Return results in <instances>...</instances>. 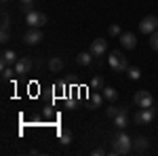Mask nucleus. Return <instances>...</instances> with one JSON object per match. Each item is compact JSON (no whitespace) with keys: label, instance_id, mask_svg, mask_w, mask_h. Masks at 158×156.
I'll list each match as a JSON object with an SVG mask.
<instances>
[{"label":"nucleus","instance_id":"nucleus-30","mask_svg":"<svg viewBox=\"0 0 158 156\" xmlns=\"http://www.w3.org/2000/svg\"><path fill=\"white\" fill-rule=\"evenodd\" d=\"M2 2H6V0H2Z\"/></svg>","mask_w":158,"mask_h":156},{"label":"nucleus","instance_id":"nucleus-12","mask_svg":"<svg viewBox=\"0 0 158 156\" xmlns=\"http://www.w3.org/2000/svg\"><path fill=\"white\" fill-rule=\"evenodd\" d=\"M30 68H32L30 57H23V59H19L17 63H15V72H17V74H27V72H30Z\"/></svg>","mask_w":158,"mask_h":156},{"label":"nucleus","instance_id":"nucleus-27","mask_svg":"<svg viewBox=\"0 0 158 156\" xmlns=\"http://www.w3.org/2000/svg\"><path fill=\"white\" fill-rule=\"evenodd\" d=\"M21 11H23L25 15H27V13L32 11V4H21Z\"/></svg>","mask_w":158,"mask_h":156},{"label":"nucleus","instance_id":"nucleus-17","mask_svg":"<svg viewBox=\"0 0 158 156\" xmlns=\"http://www.w3.org/2000/svg\"><path fill=\"white\" fill-rule=\"evenodd\" d=\"M103 99H106V97H103V93H101V95H99V93H93V95H91V99H89V103H86V106H89V108H99Z\"/></svg>","mask_w":158,"mask_h":156},{"label":"nucleus","instance_id":"nucleus-15","mask_svg":"<svg viewBox=\"0 0 158 156\" xmlns=\"http://www.w3.org/2000/svg\"><path fill=\"white\" fill-rule=\"evenodd\" d=\"M93 57H95V55H93L91 51H86V53H80V55L76 57V61H78L80 65H91V61H93Z\"/></svg>","mask_w":158,"mask_h":156},{"label":"nucleus","instance_id":"nucleus-23","mask_svg":"<svg viewBox=\"0 0 158 156\" xmlns=\"http://www.w3.org/2000/svg\"><path fill=\"white\" fill-rule=\"evenodd\" d=\"M150 47L154 48V51H158V30L154 34H150Z\"/></svg>","mask_w":158,"mask_h":156},{"label":"nucleus","instance_id":"nucleus-20","mask_svg":"<svg viewBox=\"0 0 158 156\" xmlns=\"http://www.w3.org/2000/svg\"><path fill=\"white\" fill-rule=\"evenodd\" d=\"M127 74H129V78H131V80H139V78H141V70H139V68H129V70H127Z\"/></svg>","mask_w":158,"mask_h":156},{"label":"nucleus","instance_id":"nucleus-2","mask_svg":"<svg viewBox=\"0 0 158 156\" xmlns=\"http://www.w3.org/2000/svg\"><path fill=\"white\" fill-rule=\"evenodd\" d=\"M108 63L110 68L114 70V72H124V70H129V61L124 57V53L122 51H112L108 57Z\"/></svg>","mask_w":158,"mask_h":156},{"label":"nucleus","instance_id":"nucleus-5","mask_svg":"<svg viewBox=\"0 0 158 156\" xmlns=\"http://www.w3.org/2000/svg\"><path fill=\"white\" fill-rule=\"evenodd\" d=\"M135 106L139 108H152L154 106V97L150 91H137L135 93Z\"/></svg>","mask_w":158,"mask_h":156},{"label":"nucleus","instance_id":"nucleus-24","mask_svg":"<svg viewBox=\"0 0 158 156\" xmlns=\"http://www.w3.org/2000/svg\"><path fill=\"white\" fill-rule=\"evenodd\" d=\"M13 74H17L13 68H4V70H2V80H11Z\"/></svg>","mask_w":158,"mask_h":156},{"label":"nucleus","instance_id":"nucleus-9","mask_svg":"<svg viewBox=\"0 0 158 156\" xmlns=\"http://www.w3.org/2000/svg\"><path fill=\"white\" fill-rule=\"evenodd\" d=\"M118 38H120V44L124 48H135L137 47V38H135L133 32H122Z\"/></svg>","mask_w":158,"mask_h":156},{"label":"nucleus","instance_id":"nucleus-28","mask_svg":"<svg viewBox=\"0 0 158 156\" xmlns=\"http://www.w3.org/2000/svg\"><path fill=\"white\" fill-rule=\"evenodd\" d=\"M93 154H95V156H101V154H106V152H103L101 148H97V150H93Z\"/></svg>","mask_w":158,"mask_h":156},{"label":"nucleus","instance_id":"nucleus-10","mask_svg":"<svg viewBox=\"0 0 158 156\" xmlns=\"http://www.w3.org/2000/svg\"><path fill=\"white\" fill-rule=\"evenodd\" d=\"M17 55H15V51H4L2 53V61H0V68L4 70V68H9L11 63H17Z\"/></svg>","mask_w":158,"mask_h":156},{"label":"nucleus","instance_id":"nucleus-25","mask_svg":"<svg viewBox=\"0 0 158 156\" xmlns=\"http://www.w3.org/2000/svg\"><path fill=\"white\" fill-rule=\"evenodd\" d=\"M9 30H2V34H0V42H2V44H6V42H9Z\"/></svg>","mask_w":158,"mask_h":156},{"label":"nucleus","instance_id":"nucleus-8","mask_svg":"<svg viewBox=\"0 0 158 156\" xmlns=\"http://www.w3.org/2000/svg\"><path fill=\"white\" fill-rule=\"evenodd\" d=\"M89 51H91L95 57H101V55L108 51V42H106L103 38H97V40H93V42H91V48H89Z\"/></svg>","mask_w":158,"mask_h":156},{"label":"nucleus","instance_id":"nucleus-14","mask_svg":"<svg viewBox=\"0 0 158 156\" xmlns=\"http://www.w3.org/2000/svg\"><path fill=\"white\" fill-rule=\"evenodd\" d=\"M49 70H51L53 74L61 72V70H63V61H61L59 57H53V59H49Z\"/></svg>","mask_w":158,"mask_h":156},{"label":"nucleus","instance_id":"nucleus-4","mask_svg":"<svg viewBox=\"0 0 158 156\" xmlns=\"http://www.w3.org/2000/svg\"><path fill=\"white\" fill-rule=\"evenodd\" d=\"M25 21L30 27H42V25H47V15L40 11H30L25 15Z\"/></svg>","mask_w":158,"mask_h":156},{"label":"nucleus","instance_id":"nucleus-1","mask_svg":"<svg viewBox=\"0 0 158 156\" xmlns=\"http://www.w3.org/2000/svg\"><path fill=\"white\" fill-rule=\"evenodd\" d=\"M131 145H133L131 137L124 133V129H120V131L114 135V139H112V154L127 156L129 152H131Z\"/></svg>","mask_w":158,"mask_h":156},{"label":"nucleus","instance_id":"nucleus-11","mask_svg":"<svg viewBox=\"0 0 158 156\" xmlns=\"http://www.w3.org/2000/svg\"><path fill=\"white\" fill-rule=\"evenodd\" d=\"M114 124H116L118 129H127V127H129V108L122 110L120 114L114 118Z\"/></svg>","mask_w":158,"mask_h":156},{"label":"nucleus","instance_id":"nucleus-29","mask_svg":"<svg viewBox=\"0 0 158 156\" xmlns=\"http://www.w3.org/2000/svg\"><path fill=\"white\" fill-rule=\"evenodd\" d=\"M19 2H21V4H32L34 0H19Z\"/></svg>","mask_w":158,"mask_h":156},{"label":"nucleus","instance_id":"nucleus-16","mask_svg":"<svg viewBox=\"0 0 158 156\" xmlns=\"http://www.w3.org/2000/svg\"><path fill=\"white\" fill-rule=\"evenodd\" d=\"M101 93H103V97H106L108 101H116V99H118V93H116V89H114V86H103V89H101Z\"/></svg>","mask_w":158,"mask_h":156},{"label":"nucleus","instance_id":"nucleus-18","mask_svg":"<svg viewBox=\"0 0 158 156\" xmlns=\"http://www.w3.org/2000/svg\"><path fill=\"white\" fill-rule=\"evenodd\" d=\"M59 139H61V144H63V145L72 144V133L68 131V129H63V131H59Z\"/></svg>","mask_w":158,"mask_h":156},{"label":"nucleus","instance_id":"nucleus-21","mask_svg":"<svg viewBox=\"0 0 158 156\" xmlns=\"http://www.w3.org/2000/svg\"><path fill=\"white\" fill-rule=\"evenodd\" d=\"M91 89L101 91V89H103V78H101V76H93V80H91Z\"/></svg>","mask_w":158,"mask_h":156},{"label":"nucleus","instance_id":"nucleus-6","mask_svg":"<svg viewBox=\"0 0 158 156\" xmlns=\"http://www.w3.org/2000/svg\"><path fill=\"white\" fill-rule=\"evenodd\" d=\"M154 116H156L154 108H141L135 114V122H137V124H150V122L154 120Z\"/></svg>","mask_w":158,"mask_h":156},{"label":"nucleus","instance_id":"nucleus-22","mask_svg":"<svg viewBox=\"0 0 158 156\" xmlns=\"http://www.w3.org/2000/svg\"><path fill=\"white\" fill-rule=\"evenodd\" d=\"M108 32L112 34V36H120V34H122V30H120V25H118V23H112L108 27Z\"/></svg>","mask_w":158,"mask_h":156},{"label":"nucleus","instance_id":"nucleus-19","mask_svg":"<svg viewBox=\"0 0 158 156\" xmlns=\"http://www.w3.org/2000/svg\"><path fill=\"white\" fill-rule=\"evenodd\" d=\"M122 110H127V106H120V108H114V106H110V108L106 110V114H108L110 118H116V116L120 114Z\"/></svg>","mask_w":158,"mask_h":156},{"label":"nucleus","instance_id":"nucleus-13","mask_svg":"<svg viewBox=\"0 0 158 156\" xmlns=\"http://www.w3.org/2000/svg\"><path fill=\"white\" fill-rule=\"evenodd\" d=\"M133 148L137 150V152H146L148 148H150V141H148L146 137H137L133 141Z\"/></svg>","mask_w":158,"mask_h":156},{"label":"nucleus","instance_id":"nucleus-3","mask_svg":"<svg viewBox=\"0 0 158 156\" xmlns=\"http://www.w3.org/2000/svg\"><path fill=\"white\" fill-rule=\"evenodd\" d=\"M156 30H158V17H154V15H148V17H143L139 21V32L146 34V36L154 34Z\"/></svg>","mask_w":158,"mask_h":156},{"label":"nucleus","instance_id":"nucleus-7","mask_svg":"<svg viewBox=\"0 0 158 156\" xmlns=\"http://www.w3.org/2000/svg\"><path fill=\"white\" fill-rule=\"evenodd\" d=\"M42 38H44V34H42L40 27H30V30L25 32V36H23V42L25 44H38Z\"/></svg>","mask_w":158,"mask_h":156},{"label":"nucleus","instance_id":"nucleus-26","mask_svg":"<svg viewBox=\"0 0 158 156\" xmlns=\"http://www.w3.org/2000/svg\"><path fill=\"white\" fill-rule=\"evenodd\" d=\"M9 21H11V19H9V15H6V13H2V30H9Z\"/></svg>","mask_w":158,"mask_h":156}]
</instances>
